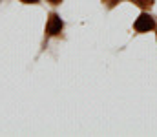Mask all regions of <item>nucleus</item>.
Returning a JSON list of instances; mask_svg holds the SVG:
<instances>
[{"mask_svg": "<svg viewBox=\"0 0 157 137\" xmlns=\"http://www.w3.org/2000/svg\"><path fill=\"white\" fill-rule=\"evenodd\" d=\"M157 28L155 18L148 13V11H143L135 20H133V31L135 33H150Z\"/></svg>", "mask_w": 157, "mask_h": 137, "instance_id": "f257e3e1", "label": "nucleus"}, {"mask_svg": "<svg viewBox=\"0 0 157 137\" xmlns=\"http://www.w3.org/2000/svg\"><path fill=\"white\" fill-rule=\"evenodd\" d=\"M64 29V20L59 13L51 11L48 15V22H46V35L48 37H59Z\"/></svg>", "mask_w": 157, "mask_h": 137, "instance_id": "f03ea898", "label": "nucleus"}, {"mask_svg": "<svg viewBox=\"0 0 157 137\" xmlns=\"http://www.w3.org/2000/svg\"><path fill=\"white\" fill-rule=\"evenodd\" d=\"M128 2H132L135 7H139V9H143V11L152 9V6L155 4V0H128Z\"/></svg>", "mask_w": 157, "mask_h": 137, "instance_id": "7ed1b4c3", "label": "nucleus"}, {"mask_svg": "<svg viewBox=\"0 0 157 137\" xmlns=\"http://www.w3.org/2000/svg\"><path fill=\"white\" fill-rule=\"evenodd\" d=\"M121 2H122V0H102V4H104L106 9H113V7H117Z\"/></svg>", "mask_w": 157, "mask_h": 137, "instance_id": "20e7f679", "label": "nucleus"}, {"mask_svg": "<svg viewBox=\"0 0 157 137\" xmlns=\"http://www.w3.org/2000/svg\"><path fill=\"white\" fill-rule=\"evenodd\" d=\"M22 4H39V0H20Z\"/></svg>", "mask_w": 157, "mask_h": 137, "instance_id": "39448f33", "label": "nucleus"}, {"mask_svg": "<svg viewBox=\"0 0 157 137\" xmlns=\"http://www.w3.org/2000/svg\"><path fill=\"white\" fill-rule=\"evenodd\" d=\"M48 2H49V4H51V6H59V4H60V2H62V0H48Z\"/></svg>", "mask_w": 157, "mask_h": 137, "instance_id": "423d86ee", "label": "nucleus"}, {"mask_svg": "<svg viewBox=\"0 0 157 137\" xmlns=\"http://www.w3.org/2000/svg\"><path fill=\"white\" fill-rule=\"evenodd\" d=\"M155 39H157V33H155Z\"/></svg>", "mask_w": 157, "mask_h": 137, "instance_id": "0eeeda50", "label": "nucleus"}]
</instances>
